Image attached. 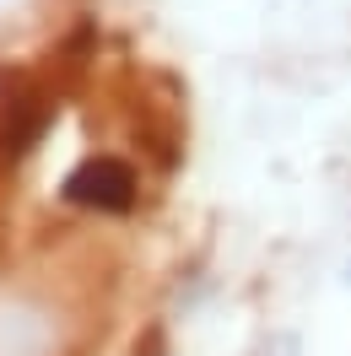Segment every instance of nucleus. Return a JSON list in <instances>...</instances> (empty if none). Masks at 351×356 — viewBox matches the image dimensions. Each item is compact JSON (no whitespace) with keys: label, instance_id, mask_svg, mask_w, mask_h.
Listing matches in <instances>:
<instances>
[{"label":"nucleus","instance_id":"f257e3e1","mask_svg":"<svg viewBox=\"0 0 351 356\" xmlns=\"http://www.w3.org/2000/svg\"><path fill=\"white\" fill-rule=\"evenodd\" d=\"M60 200L70 211H92V216H130L141 205V173L125 156L92 152L60 178Z\"/></svg>","mask_w":351,"mask_h":356},{"label":"nucleus","instance_id":"f03ea898","mask_svg":"<svg viewBox=\"0 0 351 356\" xmlns=\"http://www.w3.org/2000/svg\"><path fill=\"white\" fill-rule=\"evenodd\" d=\"M54 87L38 76H11V87H0V168H17L54 124Z\"/></svg>","mask_w":351,"mask_h":356}]
</instances>
